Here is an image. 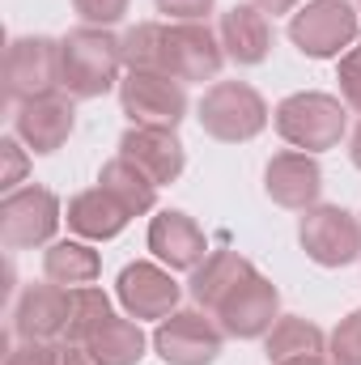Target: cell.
Returning <instances> with one entry per match:
<instances>
[{
	"instance_id": "cell-26",
	"label": "cell",
	"mask_w": 361,
	"mask_h": 365,
	"mask_svg": "<svg viewBox=\"0 0 361 365\" xmlns=\"http://www.w3.org/2000/svg\"><path fill=\"white\" fill-rule=\"evenodd\" d=\"M162 30H166V21H136L119 38L128 73H162Z\"/></svg>"
},
{
	"instance_id": "cell-10",
	"label": "cell",
	"mask_w": 361,
	"mask_h": 365,
	"mask_svg": "<svg viewBox=\"0 0 361 365\" xmlns=\"http://www.w3.org/2000/svg\"><path fill=\"white\" fill-rule=\"evenodd\" d=\"M4 86L13 102H30L60 90V38H47V34L13 38L4 56Z\"/></svg>"
},
{
	"instance_id": "cell-21",
	"label": "cell",
	"mask_w": 361,
	"mask_h": 365,
	"mask_svg": "<svg viewBox=\"0 0 361 365\" xmlns=\"http://www.w3.org/2000/svg\"><path fill=\"white\" fill-rule=\"evenodd\" d=\"M149 344H153V336H145L136 319L115 314L106 327H98V331H93L81 349L90 353L93 365H141Z\"/></svg>"
},
{
	"instance_id": "cell-14",
	"label": "cell",
	"mask_w": 361,
	"mask_h": 365,
	"mask_svg": "<svg viewBox=\"0 0 361 365\" xmlns=\"http://www.w3.org/2000/svg\"><path fill=\"white\" fill-rule=\"evenodd\" d=\"M68 310H73V289H60L51 280L26 284L17 306H13V336L60 344L68 336Z\"/></svg>"
},
{
	"instance_id": "cell-7",
	"label": "cell",
	"mask_w": 361,
	"mask_h": 365,
	"mask_svg": "<svg viewBox=\"0 0 361 365\" xmlns=\"http://www.w3.org/2000/svg\"><path fill=\"white\" fill-rule=\"evenodd\" d=\"M225 64V47L217 38V30H208L204 21H166L162 30V73H171L183 86H204L217 81Z\"/></svg>"
},
{
	"instance_id": "cell-12",
	"label": "cell",
	"mask_w": 361,
	"mask_h": 365,
	"mask_svg": "<svg viewBox=\"0 0 361 365\" xmlns=\"http://www.w3.org/2000/svg\"><path fill=\"white\" fill-rule=\"evenodd\" d=\"M115 297H119V306H123L128 319H136V323H145V319L162 323L166 314L179 310L183 289H179V280H175V272L162 268L158 259H136V264H128L119 272Z\"/></svg>"
},
{
	"instance_id": "cell-31",
	"label": "cell",
	"mask_w": 361,
	"mask_h": 365,
	"mask_svg": "<svg viewBox=\"0 0 361 365\" xmlns=\"http://www.w3.org/2000/svg\"><path fill=\"white\" fill-rule=\"evenodd\" d=\"M4 365H60V344H47V340H21L9 349Z\"/></svg>"
},
{
	"instance_id": "cell-37",
	"label": "cell",
	"mask_w": 361,
	"mask_h": 365,
	"mask_svg": "<svg viewBox=\"0 0 361 365\" xmlns=\"http://www.w3.org/2000/svg\"><path fill=\"white\" fill-rule=\"evenodd\" d=\"M357 13H361V9H357Z\"/></svg>"
},
{
	"instance_id": "cell-17",
	"label": "cell",
	"mask_w": 361,
	"mask_h": 365,
	"mask_svg": "<svg viewBox=\"0 0 361 365\" xmlns=\"http://www.w3.org/2000/svg\"><path fill=\"white\" fill-rule=\"evenodd\" d=\"M149 251L162 268L171 272H195L204 259H208V238L204 230L195 225V217H187L179 208H162L153 221H149Z\"/></svg>"
},
{
	"instance_id": "cell-27",
	"label": "cell",
	"mask_w": 361,
	"mask_h": 365,
	"mask_svg": "<svg viewBox=\"0 0 361 365\" xmlns=\"http://www.w3.org/2000/svg\"><path fill=\"white\" fill-rule=\"evenodd\" d=\"M327 361L332 365H361V310H349L327 331Z\"/></svg>"
},
{
	"instance_id": "cell-6",
	"label": "cell",
	"mask_w": 361,
	"mask_h": 365,
	"mask_svg": "<svg viewBox=\"0 0 361 365\" xmlns=\"http://www.w3.org/2000/svg\"><path fill=\"white\" fill-rule=\"evenodd\" d=\"M298 247L319 268H349L361 259V217L340 204H315L298 221Z\"/></svg>"
},
{
	"instance_id": "cell-9",
	"label": "cell",
	"mask_w": 361,
	"mask_h": 365,
	"mask_svg": "<svg viewBox=\"0 0 361 365\" xmlns=\"http://www.w3.org/2000/svg\"><path fill=\"white\" fill-rule=\"evenodd\" d=\"M119 106L141 128H175L187 119V86L171 73H123Z\"/></svg>"
},
{
	"instance_id": "cell-11",
	"label": "cell",
	"mask_w": 361,
	"mask_h": 365,
	"mask_svg": "<svg viewBox=\"0 0 361 365\" xmlns=\"http://www.w3.org/2000/svg\"><path fill=\"white\" fill-rule=\"evenodd\" d=\"M213 319L221 323V331L230 340H264L272 331V323L280 319V293H276V284L268 276L251 272L243 284H234L221 297Z\"/></svg>"
},
{
	"instance_id": "cell-1",
	"label": "cell",
	"mask_w": 361,
	"mask_h": 365,
	"mask_svg": "<svg viewBox=\"0 0 361 365\" xmlns=\"http://www.w3.org/2000/svg\"><path fill=\"white\" fill-rule=\"evenodd\" d=\"M123 47L102 26H77L60 38V90L77 102L111 93L123 81Z\"/></svg>"
},
{
	"instance_id": "cell-28",
	"label": "cell",
	"mask_w": 361,
	"mask_h": 365,
	"mask_svg": "<svg viewBox=\"0 0 361 365\" xmlns=\"http://www.w3.org/2000/svg\"><path fill=\"white\" fill-rule=\"evenodd\" d=\"M0 158H4V166H0V187H4V195H9V191H17V187L26 182L30 149H26L17 136H4V140H0Z\"/></svg>"
},
{
	"instance_id": "cell-4",
	"label": "cell",
	"mask_w": 361,
	"mask_h": 365,
	"mask_svg": "<svg viewBox=\"0 0 361 365\" xmlns=\"http://www.w3.org/2000/svg\"><path fill=\"white\" fill-rule=\"evenodd\" d=\"M361 13L349 0H306L289 17V43L310 60H340L357 47Z\"/></svg>"
},
{
	"instance_id": "cell-18",
	"label": "cell",
	"mask_w": 361,
	"mask_h": 365,
	"mask_svg": "<svg viewBox=\"0 0 361 365\" xmlns=\"http://www.w3.org/2000/svg\"><path fill=\"white\" fill-rule=\"evenodd\" d=\"M217 38H221V47H225V60H234L238 68H255V64L268 60V51H272L268 13L255 9L251 0H247V4H234V9L221 13Z\"/></svg>"
},
{
	"instance_id": "cell-20",
	"label": "cell",
	"mask_w": 361,
	"mask_h": 365,
	"mask_svg": "<svg viewBox=\"0 0 361 365\" xmlns=\"http://www.w3.org/2000/svg\"><path fill=\"white\" fill-rule=\"evenodd\" d=\"M255 272V264L247 259V255H238V251H208V259L191 272L187 280V293H191V302L200 306V310H217L221 306V297L234 289V284H243L247 276Z\"/></svg>"
},
{
	"instance_id": "cell-25",
	"label": "cell",
	"mask_w": 361,
	"mask_h": 365,
	"mask_svg": "<svg viewBox=\"0 0 361 365\" xmlns=\"http://www.w3.org/2000/svg\"><path fill=\"white\" fill-rule=\"evenodd\" d=\"M115 319L111 310V297L98 289V284H86V289H73V310H68V344H86L98 327H106Z\"/></svg>"
},
{
	"instance_id": "cell-2",
	"label": "cell",
	"mask_w": 361,
	"mask_h": 365,
	"mask_svg": "<svg viewBox=\"0 0 361 365\" xmlns=\"http://www.w3.org/2000/svg\"><path fill=\"white\" fill-rule=\"evenodd\" d=\"M272 128L289 149L302 153H327L345 140L349 132V106L340 102V93L323 90H302L289 93L272 106Z\"/></svg>"
},
{
	"instance_id": "cell-33",
	"label": "cell",
	"mask_w": 361,
	"mask_h": 365,
	"mask_svg": "<svg viewBox=\"0 0 361 365\" xmlns=\"http://www.w3.org/2000/svg\"><path fill=\"white\" fill-rule=\"evenodd\" d=\"M60 365H93L90 353L81 349V344H68V340H60Z\"/></svg>"
},
{
	"instance_id": "cell-32",
	"label": "cell",
	"mask_w": 361,
	"mask_h": 365,
	"mask_svg": "<svg viewBox=\"0 0 361 365\" xmlns=\"http://www.w3.org/2000/svg\"><path fill=\"white\" fill-rule=\"evenodd\" d=\"M153 4H158V13H166L171 21H204L217 0H153Z\"/></svg>"
},
{
	"instance_id": "cell-34",
	"label": "cell",
	"mask_w": 361,
	"mask_h": 365,
	"mask_svg": "<svg viewBox=\"0 0 361 365\" xmlns=\"http://www.w3.org/2000/svg\"><path fill=\"white\" fill-rule=\"evenodd\" d=\"M251 4L264 9V13H272V17H276V13H298V9H302V0H251Z\"/></svg>"
},
{
	"instance_id": "cell-16",
	"label": "cell",
	"mask_w": 361,
	"mask_h": 365,
	"mask_svg": "<svg viewBox=\"0 0 361 365\" xmlns=\"http://www.w3.org/2000/svg\"><path fill=\"white\" fill-rule=\"evenodd\" d=\"M264 191L276 208H289V212L315 208L323 195V170H319L315 153H302V149L276 153L264 166Z\"/></svg>"
},
{
	"instance_id": "cell-3",
	"label": "cell",
	"mask_w": 361,
	"mask_h": 365,
	"mask_svg": "<svg viewBox=\"0 0 361 365\" xmlns=\"http://www.w3.org/2000/svg\"><path fill=\"white\" fill-rule=\"evenodd\" d=\"M195 119H200L204 136H213L221 145H247L272 123V110L255 86L217 81V86L204 90L200 106H195Z\"/></svg>"
},
{
	"instance_id": "cell-36",
	"label": "cell",
	"mask_w": 361,
	"mask_h": 365,
	"mask_svg": "<svg viewBox=\"0 0 361 365\" xmlns=\"http://www.w3.org/2000/svg\"><path fill=\"white\" fill-rule=\"evenodd\" d=\"M280 365H332L327 357H298V361H280Z\"/></svg>"
},
{
	"instance_id": "cell-23",
	"label": "cell",
	"mask_w": 361,
	"mask_h": 365,
	"mask_svg": "<svg viewBox=\"0 0 361 365\" xmlns=\"http://www.w3.org/2000/svg\"><path fill=\"white\" fill-rule=\"evenodd\" d=\"M102 272V259L86 238H56L43 251V276L60 289H86Z\"/></svg>"
},
{
	"instance_id": "cell-29",
	"label": "cell",
	"mask_w": 361,
	"mask_h": 365,
	"mask_svg": "<svg viewBox=\"0 0 361 365\" xmlns=\"http://www.w3.org/2000/svg\"><path fill=\"white\" fill-rule=\"evenodd\" d=\"M336 81H340V102L361 115V47H349L336 64Z\"/></svg>"
},
{
	"instance_id": "cell-13",
	"label": "cell",
	"mask_w": 361,
	"mask_h": 365,
	"mask_svg": "<svg viewBox=\"0 0 361 365\" xmlns=\"http://www.w3.org/2000/svg\"><path fill=\"white\" fill-rule=\"evenodd\" d=\"M73 102H77V98H68L64 90L30 98V102H17V110H13V136H17L30 153H39V158L64 149V140L73 136V123H77Z\"/></svg>"
},
{
	"instance_id": "cell-24",
	"label": "cell",
	"mask_w": 361,
	"mask_h": 365,
	"mask_svg": "<svg viewBox=\"0 0 361 365\" xmlns=\"http://www.w3.org/2000/svg\"><path fill=\"white\" fill-rule=\"evenodd\" d=\"M98 187L128 212V217H145V212H153V204H158V182L149 179V175H141L128 158H111V162H102V170H98Z\"/></svg>"
},
{
	"instance_id": "cell-5",
	"label": "cell",
	"mask_w": 361,
	"mask_h": 365,
	"mask_svg": "<svg viewBox=\"0 0 361 365\" xmlns=\"http://www.w3.org/2000/svg\"><path fill=\"white\" fill-rule=\"evenodd\" d=\"M60 221H64V208H60L56 191H47L39 182L17 187L0 200V242H4V251L51 247Z\"/></svg>"
},
{
	"instance_id": "cell-22",
	"label": "cell",
	"mask_w": 361,
	"mask_h": 365,
	"mask_svg": "<svg viewBox=\"0 0 361 365\" xmlns=\"http://www.w3.org/2000/svg\"><path fill=\"white\" fill-rule=\"evenodd\" d=\"M264 357L268 365L298 361V357H327V331L302 314H280L264 336Z\"/></svg>"
},
{
	"instance_id": "cell-15",
	"label": "cell",
	"mask_w": 361,
	"mask_h": 365,
	"mask_svg": "<svg viewBox=\"0 0 361 365\" xmlns=\"http://www.w3.org/2000/svg\"><path fill=\"white\" fill-rule=\"evenodd\" d=\"M119 158H128L141 175H149L158 187L179 182L183 170H187V149H183L175 128H141V123H132L119 136Z\"/></svg>"
},
{
	"instance_id": "cell-8",
	"label": "cell",
	"mask_w": 361,
	"mask_h": 365,
	"mask_svg": "<svg viewBox=\"0 0 361 365\" xmlns=\"http://www.w3.org/2000/svg\"><path fill=\"white\" fill-rule=\"evenodd\" d=\"M225 349V331L208 310H175L153 327V353L166 365H213Z\"/></svg>"
},
{
	"instance_id": "cell-30",
	"label": "cell",
	"mask_w": 361,
	"mask_h": 365,
	"mask_svg": "<svg viewBox=\"0 0 361 365\" xmlns=\"http://www.w3.org/2000/svg\"><path fill=\"white\" fill-rule=\"evenodd\" d=\"M128 4H132V0H73L81 26H102V30H111V26L128 13Z\"/></svg>"
},
{
	"instance_id": "cell-35",
	"label": "cell",
	"mask_w": 361,
	"mask_h": 365,
	"mask_svg": "<svg viewBox=\"0 0 361 365\" xmlns=\"http://www.w3.org/2000/svg\"><path fill=\"white\" fill-rule=\"evenodd\" d=\"M349 158H353V166L361 170V123L353 128V136H349Z\"/></svg>"
},
{
	"instance_id": "cell-19",
	"label": "cell",
	"mask_w": 361,
	"mask_h": 365,
	"mask_svg": "<svg viewBox=\"0 0 361 365\" xmlns=\"http://www.w3.org/2000/svg\"><path fill=\"white\" fill-rule=\"evenodd\" d=\"M64 221H68V230H73L77 238H86V242H111V238L123 234V225H128L132 217H128L102 187H86V191H77V195L68 200Z\"/></svg>"
}]
</instances>
